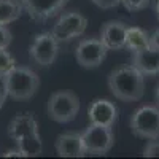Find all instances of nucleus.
Here are the masks:
<instances>
[{
    "mask_svg": "<svg viewBox=\"0 0 159 159\" xmlns=\"http://www.w3.org/2000/svg\"><path fill=\"white\" fill-rule=\"evenodd\" d=\"M127 25L123 21H108L100 29V40L108 51H118L126 48Z\"/></svg>",
    "mask_w": 159,
    "mask_h": 159,
    "instance_id": "f8f14e48",
    "label": "nucleus"
},
{
    "mask_svg": "<svg viewBox=\"0 0 159 159\" xmlns=\"http://www.w3.org/2000/svg\"><path fill=\"white\" fill-rule=\"evenodd\" d=\"M16 65V61L7 49H0V78Z\"/></svg>",
    "mask_w": 159,
    "mask_h": 159,
    "instance_id": "f3484780",
    "label": "nucleus"
},
{
    "mask_svg": "<svg viewBox=\"0 0 159 159\" xmlns=\"http://www.w3.org/2000/svg\"><path fill=\"white\" fill-rule=\"evenodd\" d=\"M154 102H156V105L159 107V83H157V86L154 89Z\"/></svg>",
    "mask_w": 159,
    "mask_h": 159,
    "instance_id": "393cba45",
    "label": "nucleus"
},
{
    "mask_svg": "<svg viewBox=\"0 0 159 159\" xmlns=\"http://www.w3.org/2000/svg\"><path fill=\"white\" fill-rule=\"evenodd\" d=\"M127 11H140L150 5V0H121Z\"/></svg>",
    "mask_w": 159,
    "mask_h": 159,
    "instance_id": "6ab92c4d",
    "label": "nucleus"
},
{
    "mask_svg": "<svg viewBox=\"0 0 159 159\" xmlns=\"http://www.w3.org/2000/svg\"><path fill=\"white\" fill-rule=\"evenodd\" d=\"M22 10L35 22H46L59 16L67 7L69 0H19Z\"/></svg>",
    "mask_w": 159,
    "mask_h": 159,
    "instance_id": "9d476101",
    "label": "nucleus"
},
{
    "mask_svg": "<svg viewBox=\"0 0 159 159\" xmlns=\"http://www.w3.org/2000/svg\"><path fill=\"white\" fill-rule=\"evenodd\" d=\"M132 65L145 76L159 75V49L150 45L143 49L134 51L132 52Z\"/></svg>",
    "mask_w": 159,
    "mask_h": 159,
    "instance_id": "ddd939ff",
    "label": "nucleus"
},
{
    "mask_svg": "<svg viewBox=\"0 0 159 159\" xmlns=\"http://www.w3.org/2000/svg\"><path fill=\"white\" fill-rule=\"evenodd\" d=\"M8 135L16 142V148L21 151L22 157L42 154L43 143L38 132V123L32 113H22L13 118L8 126Z\"/></svg>",
    "mask_w": 159,
    "mask_h": 159,
    "instance_id": "f257e3e1",
    "label": "nucleus"
},
{
    "mask_svg": "<svg viewBox=\"0 0 159 159\" xmlns=\"http://www.w3.org/2000/svg\"><path fill=\"white\" fill-rule=\"evenodd\" d=\"M108 88L121 102H137L145 92V75L134 65L118 67L108 75Z\"/></svg>",
    "mask_w": 159,
    "mask_h": 159,
    "instance_id": "f03ea898",
    "label": "nucleus"
},
{
    "mask_svg": "<svg viewBox=\"0 0 159 159\" xmlns=\"http://www.w3.org/2000/svg\"><path fill=\"white\" fill-rule=\"evenodd\" d=\"M107 46L100 38H83L75 48V59L83 69H97L107 57Z\"/></svg>",
    "mask_w": 159,
    "mask_h": 159,
    "instance_id": "1a4fd4ad",
    "label": "nucleus"
},
{
    "mask_svg": "<svg viewBox=\"0 0 159 159\" xmlns=\"http://www.w3.org/2000/svg\"><path fill=\"white\" fill-rule=\"evenodd\" d=\"M129 127L132 134L139 139H159V107L157 105H143V107L137 108L130 116Z\"/></svg>",
    "mask_w": 159,
    "mask_h": 159,
    "instance_id": "39448f33",
    "label": "nucleus"
},
{
    "mask_svg": "<svg viewBox=\"0 0 159 159\" xmlns=\"http://www.w3.org/2000/svg\"><path fill=\"white\" fill-rule=\"evenodd\" d=\"M88 118H89V123L92 124L113 127L118 119V108L108 99H96L89 105Z\"/></svg>",
    "mask_w": 159,
    "mask_h": 159,
    "instance_id": "9b49d317",
    "label": "nucleus"
},
{
    "mask_svg": "<svg viewBox=\"0 0 159 159\" xmlns=\"http://www.w3.org/2000/svg\"><path fill=\"white\" fill-rule=\"evenodd\" d=\"M91 2L102 10H111L121 3V0H91Z\"/></svg>",
    "mask_w": 159,
    "mask_h": 159,
    "instance_id": "412c9836",
    "label": "nucleus"
},
{
    "mask_svg": "<svg viewBox=\"0 0 159 159\" xmlns=\"http://www.w3.org/2000/svg\"><path fill=\"white\" fill-rule=\"evenodd\" d=\"M142 156L143 157H159V139L148 140V143L143 148Z\"/></svg>",
    "mask_w": 159,
    "mask_h": 159,
    "instance_id": "a211bd4d",
    "label": "nucleus"
},
{
    "mask_svg": "<svg viewBox=\"0 0 159 159\" xmlns=\"http://www.w3.org/2000/svg\"><path fill=\"white\" fill-rule=\"evenodd\" d=\"M56 153L61 157H83L86 156L81 134L78 132H65L56 140Z\"/></svg>",
    "mask_w": 159,
    "mask_h": 159,
    "instance_id": "4468645a",
    "label": "nucleus"
},
{
    "mask_svg": "<svg viewBox=\"0 0 159 159\" xmlns=\"http://www.w3.org/2000/svg\"><path fill=\"white\" fill-rule=\"evenodd\" d=\"M81 140H83V147H84L86 154L103 156L115 145L113 127L89 123V126L81 132Z\"/></svg>",
    "mask_w": 159,
    "mask_h": 159,
    "instance_id": "423d86ee",
    "label": "nucleus"
},
{
    "mask_svg": "<svg viewBox=\"0 0 159 159\" xmlns=\"http://www.w3.org/2000/svg\"><path fill=\"white\" fill-rule=\"evenodd\" d=\"M150 45L159 49V29H156V30L150 35Z\"/></svg>",
    "mask_w": 159,
    "mask_h": 159,
    "instance_id": "4be33fe9",
    "label": "nucleus"
},
{
    "mask_svg": "<svg viewBox=\"0 0 159 159\" xmlns=\"http://www.w3.org/2000/svg\"><path fill=\"white\" fill-rule=\"evenodd\" d=\"M46 111L48 116L56 123H72L80 113V99L72 91H57L51 94Z\"/></svg>",
    "mask_w": 159,
    "mask_h": 159,
    "instance_id": "20e7f679",
    "label": "nucleus"
},
{
    "mask_svg": "<svg viewBox=\"0 0 159 159\" xmlns=\"http://www.w3.org/2000/svg\"><path fill=\"white\" fill-rule=\"evenodd\" d=\"M154 11H156V18L159 21V0H156V3H154Z\"/></svg>",
    "mask_w": 159,
    "mask_h": 159,
    "instance_id": "a878e982",
    "label": "nucleus"
},
{
    "mask_svg": "<svg viewBox=\"0 0 159 159\" xmlns=\"http://www.w3.org/2000/svg\"><path fill=\"white\" fill-rule=\"evenodd\" d=\"M88 29V19L78 11H67L59 15L56 24L52 25L51 34L61 42H70L73 38L84 35Z\"/></svg>",
    "mask_w": 159,
    "mask_h": 159,
    "instance_id": "0eeeda50",
    "label": "nucleus"
},
{
    "mask_svg": "<svg viewBox=\"0 0 159 159\" xmlns=\"http://www.w3.org/2000/svg\"><path fill=\"white\" fill-rule=\"evenodd\" d=\"M40 86L38 75L29 67H13L2 76V88L7 97L13 100H29Z\"/></svg>",
    "mask_w": 159,
    "mask_h": 159,
    "instance_id": "7ed1b4c3",
    "label": "nucleus"
},
{
    "mask_svg": "<svg viewBox=\"0 0 159 159\" xmlns=\"http://www.w3.org/2000/svg\"><path fill=\"white\" fill-rule=\"evenodd\" d=\"M5 157H11V156H16V157H22V154H21V151L16 148V150H8L5 154H3Z\"/></svg>",
    "mask_w": 159,
    "mask_h": 159,
    "instance_id": "5701e85b",
    "label": "nucleus"
},
{
    "mask_svg": "<svg viewBox=\"0 0 159 159\" xmlns=\"http://www.w3.org/2000/svg\"><path fill=\"white\" fill-rule=\"evenodd\" d=\"M5 99H7V94H5L3 88H0V108L3 107V103H5Z\"/></svg>",
    "mask_w": 159,
    "mask_h": 159,
    "instance_id": "b1692460",
    "label": "nucleus"
},
{
    "mask_svg": "<svg viewBox=\"0 0 159 159\" xmlns=\"http://www.w3.org/2000/svg\"><path fill=\"white\" fill-rule=\"evenodd\" d=\"M13 42V34L5 24H0V49H8Z\"/></svg>",
    "mask_w": 159,
    "mask_h": 159,
    "instance_id": "aec40b11",
    "label": "nucleus"
},
{
    "mask_svg": "<svg viewBox=\"0 0 159 159\" xmlns=\"http://www.w3.org/2000/svg\"><path fill=\"white\" fill-rule=\"evenodd\" d=\"M22 5L19 0H0V24H11L22 15Z\"/></svg>",
    "mask_w": 159,
    "mask_h": 159,
    "instance_id": "dca6fc26",
    "label": "nucleus"
},
{
    "mask_svg": "<svg viewBox=\"0 0 159 159\" xmlns=\"http://www.w3.org/2000/svg\"><path fill=\"white\" fill-rule=\"evenodd\" d=\"M150 46V35L145 32L143 29L140 27H127V32H126V49L129 51H139V49H143Z\"/></svg>",
    "mask_w": 159,
    "mask_h": 159,
    "instance_id": "2eb2a0df",
    "label": "nucleus"
},
{
    "mask_svg": "<svg viewBox=\"0 0 159 159\" xmlns=\"http://www.w3.org/2000/svg\"><path fill=\"white\" fill-rule=\"evenodd\" d=\"M59 54V42L51 32L38 34L29 48L30 59L40 67H49L54 64Z\"/></svg>",
    "mask_w": 159,
    "mask_h": 159,
    "instance_id": "6e6552de",
    "label": "nucleus"
}]
</instances>
